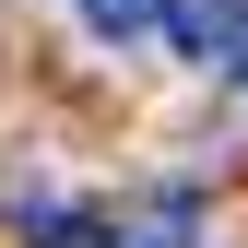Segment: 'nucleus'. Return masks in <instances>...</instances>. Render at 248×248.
<instances>
[{
    "instance_id": "nucleus-1",
    "label": "nucleus",
    "mask_w": 248,
    "mask_h": 248,
    "mask_svg": "<svg viewBox=\"0 0 248 248\" xmlns=\"http://www.w3.org/2000/svg\"><path fill=\"white\" fill-rule=\"evenodd\" d=\"M154 36H166L177 59H225L236 12H225V0H154Z\"/></svg>"
},
{
    "instance_id": "nucleus-2",
    "label": "nucleus",
    "mask_w": 248,
    "mask_h": 248,
    "mask_svg": "<svg viewBox=\"0 0 248 248\" xmlns=\"http://www.w3.org/2000/svg\"><path fill=\"white\" fill-rule=\"evenodd\" d=\"M130 248H201V189H177V201H154Z\"/></svg>"
},
{
    "instance_id": "nucleus-3",
    "label": "nucleus",
    "mask_w": 248,
    "mask_h": 248,
    "mask_svg": "<svg viewBox=\"0 0 248 248\" xmlns=\"http://www.w3.org/2000/svg\"><path fill=\"white\" fill-rule=\"evenodd\" d=\"M36 248H118L107 213H36Z\"/></svg>"
},
{
    "instance_id": "nucleus-4",
    "label": "nucleus",
    "mask_w": 248,
    "mask_h": 248,
    "mask_svg": "<svg viewBox=\"0 0 248 248\" xmlns=\"http://www.w3.org/2000/svg\"><path fill=\"white\" fill-rule=\"evenodd\" d=\"M95 12V36H154V0H83Z\"/></svg>"
},
{
    "instance_id": "nucleus-5",
    "label": "nucleus",
    "mask_w": 248,
    "mask_h": 248,
    "mask_svg": "<svg viewBox=\"0 0 248 248\" xmlns=\"http://www.w3.org/2000/svg\"><path fill=\"white\" fill-rule=\"evenodd\" d=\"M225 71H236V83H248V12H236V36H225Z\"/></svg>"
}]
</instances>
